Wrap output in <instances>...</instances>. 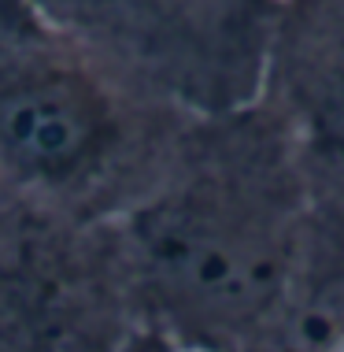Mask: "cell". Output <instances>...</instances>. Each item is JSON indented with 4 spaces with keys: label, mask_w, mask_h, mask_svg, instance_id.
I'll return each mask as SVG.
<instances>
[{
    "label": "cell",
    "mask_w": 344,
    "mask_h": 352,
    "mask_svg": "<svg viewBox=\"0 0 344 352\" xmlns=\"http://www.w3.org/2000/svg\"><path fill=\"white\" fill-rule=\"evenodd\" d=\"M319 201L260 100L193 116L163 175L115 223L141 327L200 352H255Z\"/></svg>",
    "instance_id": "6da1fadb"
},
{
    "label": "cell",
    "mask_w": 344,
    "mask_h": 352,
    "mask_svg": "<svg viewBox=\"0 0 344 352\" xmlns=\"http://www.w3.org/2000/svg\"><path fill=\"white\" fill-rule=\"evenodd\" d=\"M193 111L37 26L0 41V193L111 223L156 186Z\"/></svg>",
    "instance_id": "7a4b0ae2"
},
{
    "label": "cell",
    "mask_w": 344,
    "mask_h": 352,
    "mask_svg": "<svg viewBox=\"0 0 344 352\" xmlns=\"http://www.w3.org/2000/svg\"><path fill=\"white\" fill-rule=\"evenodd\" d=\"M49 30L97 49L174 100L207 111L260 97L274 0H26Z\"/></svg>",
    "instance_id": "3957f363"
},
{
    "label": "cell",
    "mask_w": 344,
    "mask_h": 352,
    "mask_svg": "<svg viewBox=\"0 0 344 352\" xmlns=\"http://www.w3.org/2000/svg\"><path fill=\"white\" fill-rule=\"evenodd\" d=\"M137 327L115 223L0 212V352H122Z\"/></svg>",
    "instance_id": "277c9868"
},
{
    "label": "cell",
    "mask_w": 344,
    "mask_h": 352,
    "mask_svg": "<svg viewBox=\"0 0 344 352\" xmlns=\"http://www.w3.org/2000/svg\"><path fill=\"white\" fill-rule=\"evenodd\" d=\"M322 208L344 212V0H274L260 97Z\"/></svg>",
    "instance_id": "5b68a950"
},
{
    "label": "cell",
    "mask_w": 344,
    "mask_h": 352,
    "mask_svg": "<svg viewBox=\"0 0 344 352\" xmlns=\"http://www.w3.org/2000/svg\"><path fill=\"white\" fill-rule=\"evenodd\" d=\"M255 352H344V212H314L300 271Z\"/></svg>",
    "instance_id": "8992f818"
},
{
    "label": "cell",
    "mask_w": 344,
    "mask_h": 352,
    "mask_svg": "<svg viewBox=\"0 0 344 352\" xmlns=\"http://www.w3.org/2000/svg\"><path fill=\"white\" fill-rule=\"evenodd\" d=\"M37 26H41V19L34 15V8L26 0H0V41L37 30Z\"/></svg>",
    "instance_id": "52a82bcc"
},
{
    "label": "cell",
    "mask_w": 344,
    "mask_h": 352,
    "mask_svg": "<svg viewBox=\"0 0 344 352\" xmlns=\"http://www.w3.org/2000/svg\"><path fill=\"white\" fill-rule=\"evenodd\" d=\"M122 352H200V349H185V345H178V341L163 338L159 330L137 327V330H133V338L122 345Z\"/></svg>",
    "instance_id": "ba28073f"
},
{
    "label": "cell",
    "mask_w": 344,
    "mask_h": 352,
    "mask_svg": "<svg viewBox=\"0 0 344 352\" xmlns=\"http://www.w3.org/2000/svg\"><path fill=\"white\" fill-rule=\"evenodd\" d=\"M8 204H12V201H8V197H4V193H0V212H4V208H8Z\"/></svg>",
    "instance_id": "9c48e42d"
}]
</instances>
